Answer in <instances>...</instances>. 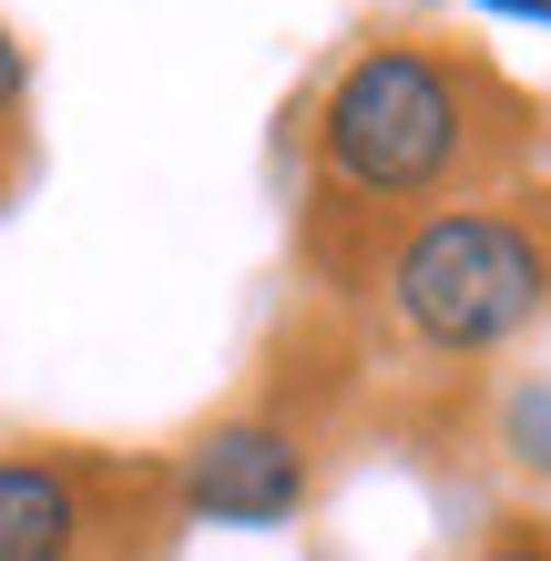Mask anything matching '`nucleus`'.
I'll return each mask as SVG.
<instances>
[{"label":"nucleus","instance_id":"obj_1","mask_svg":"<svg viewBox=\"0 0 551 561\" xmlns=\"http://www.w3.org/2000/svg\"><path fill=\"white\" fill-rule=\"evenodd\" d=\"M460 153H470V92L418 42L358 51L317 103V163L358 205H418V194L449 184Z\"/></svg>","mask_w":551,"mask_h":561},{"label":"nucleus","instance_id":"obj_2","mask_svg":"<svg viewBox=\"0 0 551 561\" xmlns=\"http://www.w3.org/2000/svg\"><path fill=\"white\" fill-rule=\"evenodd\" d=\"M388 307L429 357H491L551 307V255L510 215L449 205L429 225H409V245L388 255Z\"/></svg>","mask_w":551,"mask_h":561},{"label":"nucleus","instance_id":"obj_3","mask_svg":"<svg viewBox=\"0 0 551 561\" xmlns=\"http://www.w3.org/2000/svg\"><path fill=\"white\" fill-rule=\"evenodd\" d=\"M174 490L215 531H276V520L307 511V439L276 428V419H225V428H205L184 449Z\"/></svg>","mask_w":551,"mask_h":561},{"label":"nucleus","instance_id":"obj_4","mask_svg":"<svg viewBox=\"0 0 551 561\" xmlns=\"http://www.w3.org/2000/svg\"><path fill=\"white\" fill-rule=\"evenodd\" d=\"M82 480L61 459H0V561H82Z\"/></svg>","mask_w":551,"mask_h":561},{"label":"nucleus","instance_id":"obj_5","mask_svg":"<svg viewBox=\"0 0 551 561\" xmlns=\"http://www.w3.org/2000/svg\"><path fill=\"white\" fill-rule=\"evenodd\" d=\"M501 449L521 459L531 480H551V378H521L501 399Z\"/></svg>","mask_w":551,"mask_h":561},{"label":"nucleus","instance_id":"obj_6","mask_svg":"<svg viewBox=\"0 0 551 561\" xmlns=\"http://www.w3.org/2000/svg\"><path fill=\"white\" fill-rule=\"evenodd\" d=\"M21 92H31V61H21V42H11V21H0V134H11Z\"/></svg>","mask_w":551,"mask_h":561},{"label":"nucleus","instance_id":"obj_7","mask_svg":"<svg viewBox=\"0 0 551 561\" xmlns=\"http://www.w3.org/2000/svg\"><path fill=\"white\" fill-rule=\"evenodd\" d=\"M460 11H501V21H531V31H551V0H460Z\"/></svg>","mask_w":551,"mask_h":561},{"label":"nucleus","instance_id":"obj_8","mask_svg":"<svg viewBox=\"0 0 551 561\" xmlns=\"http://www.w3.org/2000/svg\"><path fill=\"white\" fill-rule=\"evenodd\" d=\"M491 561H551V551H541V541H501Z\"/></svg>","mask_w":551,"mask_h":561}]
</instances>
